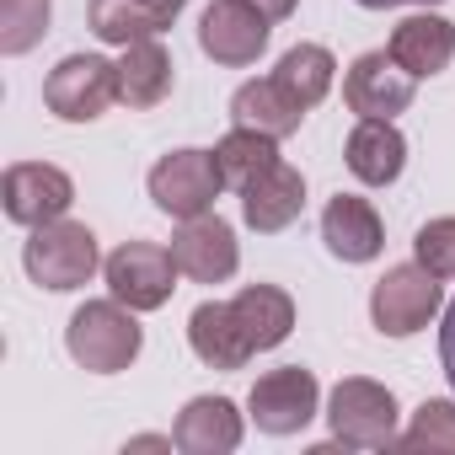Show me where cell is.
<instances>
[{
  "label": "cell",
  "mask_w": 455,
  "mask_h": 455,
  "mask_svg": "<svg viewBox=\"0 0 455 455\" xmlns=\"http://www.w3.org/2000/svg\"><path fill=\"white\" fill-rule=\"evenodd\" d=\"M172 434H177V450H188V455H231L242 444L247 423H242L231 396H193L177 412Z\"/></svg>",
  "instance_id": "e0dca14e"
},
{
  "label": "cell",
  "mask_w": 455,
  "mask_h": 455,
  "mask_svg": "<svg viewBox=\"0 0 455 455\" xmlns=\"http://www.w3.org/2000/svg\"><path fill=\"white\" fill-rule=\"evenodd\" d=\"M172 81H177V65L161 49V38H140L118 54V102L124 108H134V113L161 108L172 97Z\"/></svg>",
  "instance_id": "ffe728a7"
},
{
  "label": "cell",
  "mask_w": 455,
  "mask_h": 455,
  "mask_svg": "<svg viewBox=\"0 0 455 455\" xmlns=\"http://www.w3.org/2000/svg\"><path fill=\"white\" fill-rule=\"evenodd\" d=\"M231 306H236V322H242L252 354L279 348V343L295 332V300H290V290H279V284H247Z\"/></svg>",
  "instance_id": "7402d4cb"
},
{
  "label": "cell",
  "mask_w": 455,
  "mask_h": 455,
  "mask_svg": "<svg viewBox=\"0 0 455 455\" xmlns=\"http://www.w3.org/2000/svg\"><path fill=\"white\" fill-rule=\"evenodd\" d=\"M54 22V0H0V54L17 60L44 44Z\"/></svg>",
  "instance_id": "d4e9b609"
},
{
  "label": "cell",
  "mask_w": 455,
  "mask_h": 455,
  "mask_svg": "<svg viewBox=\"0 0 455 455\" xmlns=\"http://www.w3.org/2000/svg\"><path fill=\"white\" fill-rule=\"evenodd\" d=\"M439 316V279L423 263H396L370 290V322L380 338H412Z\"/></svg>",
  "instance_id": "277c9868"
},
{
  "label": "cell",
  "mask_w": 455,
  "mask_h": 455,
  "mask_svg": "<svg viewBox=\"0 0 455 455\" xmlns=\"http://www.w3.org/2000/svg\"><path fill=\"white\" fill-rule=\"evenodd\" d=\"M252 6H258V12H268L274 22H284V17H290V12L300 6V0H252Z\"/></svg>",
  "instance_id": "f546056e"
},
{
  "label": "cell",
  "mask_w": 455,
  "mask_h": 455,
  "mask_svg": "<svg viewBox=\"0 0 455 455\" xmlns=\"http://www.w3.org/2000/svg\"><path fill=\"white\" fill-rule=\"evenodd\" d=\"M412 258L444 284V279H455V214H439V220H428L423 231L412 236Z\"/></svg>",
  "instance_id": "4316f807"
},
{
  "label": "cell",
  "mask_w": 455,
  "mask_h": 455,
  "mask_svg": "<svg viewBox=\"0 0 455 455\" xmlns=\"http://www.w3.org/2000/svg\"><path fill=\"white\" fill-rule=\"evenodd\" d=\"M124 450H177V434H134Z\"/></svg>",
  "instance_id": "f1b7e54d"
},
{
  "label": "cell",
  "mask_w": 455,
  "mask_h": 455,
  "mask_svg": "<svg viewBox=\"0 0 455 455\" xmlns=\"http://www.w3.org/2000/svg\"><path fill=\"white\" fill-rule=\"evenodd\" d=\"M322 242H327V252L338 263H375L380 247H386V225H380V214H375L370 198L338 193L322 209Z\"/></svg>",
  "instance_id": "5bb4252c"
},
{
  "label": "cell",
  "mask_w": 455,
  "mask_h": 455,
  "mask_svg": "<svg viewBox=\"0 0 455 455\" xmlns=\"http://www.w3.org/2000/svg\"><path fill=\"white\" fill-rule=\"evenodd\" d=\"M386 49H391V60H396L407 76L428 81V76L450 70V60H455V28H450L444 17H434V12H418V17L396 22V33H391Z\"/></svg>",
  "instance_id": "d6986e66"
},
{
  "label": "cell",
  "mask_w": 455,
  "mask_h": 455,
  "mask_svg": "<svg viewBox=\"0 0 455 455\" xmlns=\"http://www.w3.org/2000/svg\"><path fill=\"white\" fill-rule=\"evenodd\" d=\"M188 343H193V354H198L209 370H242V364L252 359V343H247V332H242L231 300H204V306H193V316H188Z\"/></svg>",
  "instance_id": "ac0fdd59"
},
{
  "label": "cell",
  "mask_w": 455,
  "mask_h": 455,
  "mask_svg": "<svg viewBox=\"0 0 455 455\" xmlns=\"http://www.w3.org/2000/svg\"><path fill=\"white\" fill-rule=\"evenodd\" d=\"M177 258L172 247H156V242H124L108 263H102V279L113 290V300H124L129 311H161L177 290Z\"/></svg>",
  "instance_id": "ba28073f"
},
{
  "label": "cell",
  "mask_w": 455,
  "mask_h": 455,
  "mask_svg": "<svg viewBox=\"0 0 455 455\" xmlns=\"http://www.w3.org/2000/svg\"><path fill=\"white\" fill-rule=\"evenodd\" d=\"M97 263H102L97 258V236H92V225H81V220H49L22 247L28 279L38 290H54V295H70V290L92 284Z\"/></svg>",
  "instance_id": "7a4b0ae2"
},
{
  "label": "cell",
  "mask_w": 455,
  "mask_h": 455,
  "mask_svg": "<svg viewBox=\"0 0 455 455\" xmlns=\"http://www.w3.org/2000/svg\"><path fill=\"white\" fill-rule=\"evenodd\" d=\"M396 444H402V450H455V402L428 396V402L412 412V423L396 434Z\"/></svg>",
  "instance_id": "484cf974"
},
{
  "label": "cell",
  "mask_w": 455,
  "mask_h": 455,
  "mask_svg": "<svg viewBox=\"0 0 455 455\" xmlns=\"http://www.w3.org/2000/svg\"><path fill=\"white\" fill-rule=\"evenodd\" d=\"M300 209H306V177L279 156L263 177H252L247 188H242V220L252 225L258 236H279V231H290V225L300 220Z\"/></svg>",
  "instance_id": "4fadbf2b"
},
{
  "label": "cell",
  "mask_w": 455,
  "mask_h": 455,
  "mask_svg": "<svg viewBox=\"0 0 455 455\" xmlns=\"http://www.w3.org/2000/svg\"><path fill=\"white\" fill-rule=\"evenodd\" d=\"M364 12H386V6H439V0H359Z\"/></svg>",
  "instance_id": "4dcf8cb0"
},
{
  "label": "cell",
  "mask_w": 455,
  "mask_h": 455,
  "mask_svg": "<svg viewBox=\"0 0 455 455\" xmlns=\"http://www.w3.org/2000/svg\"><path fill=\"white\" fill-rule=\"evenodd\" d=\"M274 81L311 113L327 92H332V81H338V60L322 49V44H295V49H284V60H279V70H274Z\"/></svg>",
  "instance_id": "603a6c76"
},
{
  "label": "cell",
  "mask_w": 455,
  "mask_h": 455,
  "mask_svg": "<svg viewBox=\"0 0 455 455\" xmlns=\"http://www.w3.org/2000/svg\"><path fill=\"white\" fill-rule=\"evenodd\" d=\"M214 161H220L225 188L242 193L252 177H263V172L279 161V140H268V134H258V129H231V134L214 145Z\"/></svg>",
  "instance_id": "cb8c5ba5"
},
{
  "label": "cell",
  "mask_w": 455,
  "mask_h": 455,
  "mask_svg": "<svg viewBox=\"0 0 455 455\" xmlns=\"http://www.w3.org/2000/svg\"><path fill=\"white\" fill-rule=\"evenodd\" d=\"M0 204H6V220H17V225H28V231H38V225L70 214L76 182H70V172H60V166H49V161H17V166H6Z\"/></svg>",
  "instance_id": "30bf717a"
},
{
  "label": "cell",
  "mask_w": 455,
  "mask_h": 455,
  "mask_svg": "<svg viewBox=\"0 0 455 455\" xmlns=\"http://www.w3.org/2000/svg\"><path fill=\"white\" fill-rule=\"evenodd\" d=\"M412 97H418V76H407L391 60V49L359 54L348 65V76H343V102L359 118H396V113L412 108Z\"/></svg>",
  "instance_id": "8fae6325"
},
{
  "label": "cell",
  "mask_w": 455,
  "mask_h": 455,
  "mask_svg": "<svg viewBox=\"0 0 455 455\" xmlns=\"http://www.w3.org/2000/svg\"><path fill=\"white\" fill-rule=\"evenodd\" d=\"M439 364H444V380H450V391H455V300H450L444 327H439Z\"/></svg>",
  "instance_id": "83f0119b"
},
{
  "label": "cell",
  "mask_w": 455,
  "mask_h": 455,
  "mask_svg": "<svg viewBox=\"0 0 455 455\" xmlns=\"http://www.w3.org/2000/svg\"><path fill=\"white\" fill-rule=\"evenodd\" d=\"M231 124H236V129H258V134H268V140H290V134L306 124V108L268 76V81L236 86V97H231Z\"/></svg>",
  "instance_id": "44dd1931"
},
{
  "label": "cell",
  "mask_w": 455,
  "mask_h": 455,
  "mask_svg": "<svg viewBox=\"0 0 455 455\" xmlns=\"http://www.w3.org/2000/svg\"><path fill=\"white\" fill-rule=\"evenodd\" d=\"M343 161L364 188H391L407 166V140L391 118H359L343 145Z\"/></svg>",
  "instance_id": "2e32d148"
},
{
  "label": "cell",
  "mask_w": 455,
  "mask_h": 455,
  "mask_svg": "<svg viewBox=\"0 0 455 455\" xmlns=\"http://www.w3.org/2000/svg\"><path fill=\"white\" fill-rule=\"evenodd\" d=\"M268 38H274V17L258 12L252 0H209L198 17V49L214 65H231V70L258 65Z\"/></svg>",
  "instance_id": "52a82bcc"
},
{
  "label": "cell",
  "mask_w": 455,
  "mask_h": 455,
  "mask_svg": "<svg viewBox=\"0 0 455 455\" xmlns=\"http://www.w3.org/2000/svg\"><path fill=\"white\" fill-rule=\"evenodd\" d=\"M316 407H322V386H316V375L300 370V364H284V370L258 375V386H252V396H247V418H252L263 434H274V439L300 434V428L316 418Z\"/></svg>",
  "instance_id": "9c48e42d"
},
{
  "label": "cell",
  "mask_w": 455,
  "mask_h": 455,
  "mask_svg": "<svg viewBox=\"0 0 455 455\" xmlns=\"http://www.w3.org/2000/svg\"><path fill=\"white\" fill-rule=\"evenodd\" d=\"M172 258H177L182 279H193V284H225V279L242 268V242H236L231 225H225V220L209 209V214L177 225Z\"/></svg>",
  "instance_id": "7c38bea8"
},
{
  "label": "cell",
  "mask_w": 455,
  "mask_h": 455,
  "mask_svg": "<svg viewBox=\"0 0 455 455\" xmlns=\"http://www.w3.org/2000/svg\"><path fill=\"white\" fill-rule=\"evenodd\" d=\"M134 316H140V311H129L124 300H86V306L70 316V327H65L70 359H76L81 370H92V375H118V370H129V364L140 359V348H145V332H140Z\"/></svg>",
  "instance_id": "6da1fadb"
},
{
  "label": "cell",
  "mask_w": 455,
  "mask_h": 455,
  "mask_svg": "<svg viewBox=\"0 0 455 455\" xmlns=\"http://www.w3.org/2000/svg\"><path fill=\"white\" fill-rule=\"evenodd\" d=\"M44 102L65 124H92L118 102V65L102 54H65L44 81Z\"/></svg>",
  "instance_id": "5b68a950"
},
{
  "label": "cell",
  "mask_w": 455,
  "mask_h": 455,
  "mask_svg": "<svg viewBox=\"0 0 455 455\" xmlns=\"http://www.w3.org/2000/svg\"><path fill=\"white\" fill-rule=\"evenodd\" d=\"M188 0H92L86 6V22L102 44H140V38H161L177 17H182Z\"/></svg>",
  "instance_id": "9a60e30c"
},
{
  "label": "cell",
  "mask_w": 455,
  "mask_h": 455,
  "mask_svg": "<svg viewBox=\"0 0 455 455\" xmlns=\"http://www.w3.org/2000/svg\"><path fill=\"white\" fill-rule=\"evenodd\" d=\"M145 188H150V198H156L161 214H172V220H198V214L214 209L225 177H220L214 150H172V156H161V161L150 166Z\"/></svg>",
  "instance_id": "8992f818"
},
{
  "label": "cell",
  "mask_w": 455,
  "mask_h": 455,
  "mask_svg": "<svg viewBox=\"0 0 455 455\" xmlns=\"http://www.w3.org/2000/svg\"><path fill=\"white\" fill-rule=\"evenodd\" d=\"M396 396L370 375H348L327 391V423L343 450H391L396 444Z\"/></svg>",
  "instance_id": "3957f363"
}]
</instances>
